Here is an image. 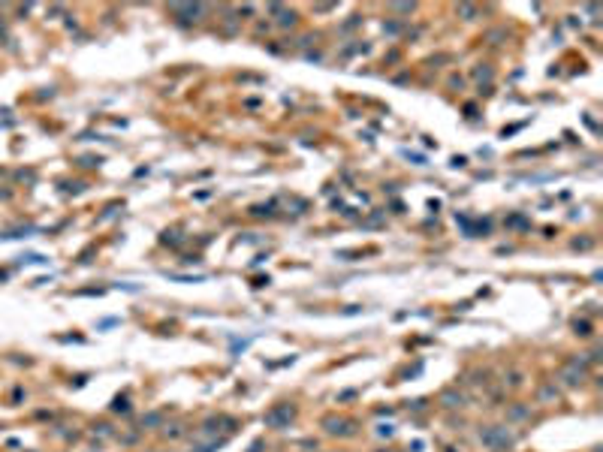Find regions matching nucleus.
I'll list each match as a JSON object with an SVG mask.
<instances>
[{"instance_id": "f257e3e1", "label": "nucleus", "mask_w": 603, "mask_h": 452, "mask_svg": "<svg viewBox=\"0 0 603 452\" xmlns=\"http://www.w3.org/2000/svg\"><path fill=\"white\" fill-rule=\"evenodd\" d=\"M480 443L488 452H507V449H513L516 437H513V431H507V425H485V428H480Z\"/></svg>"}, {"instance_id": "f03ea898", "label": "nucleus", "mask_w": 603, "mask_h": 452, "mask_svg": "<svg viewBox=\"0 0 603 452\" xmlns=\"http://www.w3.org/2000/svg\"><path fill=\"white\" fill-rule=\"evenodd\" d=\"M293 416H296V407L293 404H278V407H272L269 413H266V422L269 428H290V422H293Z\"/></svg>"}, {"instance_id": "7ed1b4c3", "label": "nucleus", "mask_w": 603, "mask_h": 452, "mask_svg": "<svg viewBox=\"0 0 603 452\" xmlns=\"http://www.w3.org/2000/svg\"><path fill=\"white\" fill-rule=\"evenodd\" d=\"M323 428L332 437H350V434H356V422L347 419V416H323Z\"/></svg>"}, {"instance_id": "20e7f679", "label": "nucleus", "mask_w": 603, "mask_h": 452, "mask_svg": "<svg viewBox=\"0 0 603 452\" xmlns=\"http://www.w3.org/2000/svg\"><path fill=\"white\" fill-rule=\"evenodd\" d=\"M440 404H443V407H465V395L456 392V389H446V392L440 395Z\"/></svg>"}, {"instance_id": "39448f33", "label": "nucleus", "mask_w": 603, "mask_h": 452, "mask_svg": "<svg viewBox=\"0 0 603 452\" xmlns=\"http://www.w3.org/2000/svg\"><path fill=\"white\" fill-rule=\"evenodd\" d=\"M528 416H531V407H528V404H513V407L507 410V419H510V422H522V419H528Z\"/></svg>"}, {"instance_id": "423d86ee", "label": "nucleus", "mask_w": 603, "mask_h": 452, "mask_svg": "<svg viewBox=\"0 0 603 452\" xmlns=\"http://www.w3.org/2000/svg\"><path fill=\"white\" fill-rule=\"evenodd\" d=\"M561 377H564V383H567V386H579V383H582V377H585V371H576V368L567 365V368L561 371Z\"/></svg>"}, {"instance_id": "0eeeda50", "label": "nucleus", "mask_w": 603, "mask_h": 452, "mask_svg": "<svg viewBox=\"0 0 603 452\" xmlns=\"http://www.w3.org/2000/svg\"><path fill=\"white\" fill-rule=\"evenodd\" d=\"M278 12H281V18H278L281 27H296V24H299V15H296L293 9H290V12H287V9H278Z\"/></svg>"}, {"instance_id": "6e6552de", "label": "nucleus", "mask_w": 603, "mask_h": 452, "mask_svg": "<svg viewBox=\"0 0 603 452\" xmlns=\"http://www.w3.org/2000/svg\"><path fill=\"white\" fill-rule=\"evenodd\" d=\"M160 428H163V437H166V440L184 437V425H181V422H175V425H160Z\"/></svg>"}, {"instance_id": "1a4fd4ad", "label": "nucleus", "mask_w": 603, "mask_h": 452, "mask_svg": "<svg viewBox=\"0 0 603 452\" xmlns=\"http://www.w3.org/2000/svg\"><path fill=\"white\" fill-rule=\"evenodd\" d=\"M163 425V413H148V416H142V428H157Z\"/></svg>"}, {"instance_id": "9d476101", "label": "nucleus", "mask_w": 603, "mask_h": 452, "mask_svg": "<svg viewBox=\"0 0 603 452\" xmlns=\"http://www.w3.org/2000/svg\"><path fill=\"white\" fill-rule=\"evenodd\" d=\"M175 12H184V15H193V21H199V15L205 12V6H172Z\"/></svg>"}, {"instance_id": "9b49d317", "label": "nucleus", "mask_w": 603, "mask_h": 452, "mask_svg": "<svg viewBox=\"0 0 603 452\" xmlns=\"http://www.w3.org/2000/svg\"><path fill=\"white\" fill-rule=\"evenodd\" d=\"M573 332L579 335V338H588L591 335V323H585V320H576L573 323Z\"/></svg>"}, {"instance_id": "f8f14e48", "label": "nucleus", "mask_w": 603, "mask_h": 452, "mask_svg": "<svg viewBox=\"0 0 603 452\" xmlns=\"http://www.w3.org/2000/svg\"><path fill=\"white\" fill-rule=\"evenodd\" d=\"M160 241H163V244H181V241H184V238H181V235H178V232H175V229H172V232H169V229H166V232H163V238H160Z\"/></svg>"}, {"instance_id": "ddd939ff", "label": "nucleus", "mask_w": 603, "mask_h": 452, "mask_svg": "<svg viewBox=\"0 0 603 452\" xmlns=\"http://www.w3.org/2000/svg\"><path fill=\"white\" fill-rule=\"evenodd\" d=\"M474 79H480V82L485 79V82H488V79H492V69H488L485 63H482V66H477V69H474Z\"/></svg>"}, {"instance_id": "4468645a", "label": "nucleus", "mask_w": 603, "mask_h": 452, "mask_svg": "<svg viewBox=\"0 0 603 452\" xmlns=\"http://www.w3.org/2000/svg\"><path fill=\"white\" fill-rule=\"evenodd\" d=\"M456 12H459V15H465V21H471V18H474V15H477V9H474V6H468V3H462V6H456Z\"/></svg>"}, {"instance_id": "2eb2a0df", "label": "nucleus", "mask_w": 603, "mask_h": 452, "mask_svg": "<svg viewBox=\"0 0 603 452\" xmlns=\"http://www.w3.org/2000/svg\"><path fill=\"white\" fill-rule=\"evenodd\" d=\"M507 386H510V389H519V386H522V374H519V371H513V374L507 377Z\"/></svg>"}, {"instance_id": "dca6fc26", "label": "nucleus", "mask_w": 603, "mask_h": 452, "mask_svg": "<svg viewBox=\"0 0 603 452\" xmlns=\"http://www.w3.org/2000/svg\"><path fill=\"white\" fill-rule=\"evenodd\" d=\"M112 410H115V413H127V410H130L127 398H115V404H112Z\"/></svg>"}, {"instance_id": "f3484780", "label": "nucleus", "mask_w": 603, "mask_h": 452, "mask_svg": "<svg viewBox=\"0 0 603 452\" xmlns=\"http://www.w3.org/2000/svg\"><path fill=\"white\" fill-rule=\"evenodd\" d=\"M549 398H558V389H555V386H546V389L540 392V401H549Z\"/></svg>"}, {"instance_id": "a211bd4d", "label": "nucleus", "mask_w": 603, "mask_h": 452, "mask_svg": "<svg viewBox=\"0 0 603 452\" xmlns=\"http://www.w3.org/2000/svg\"><path fill=\"white\" fill-rule=\"evenodd\" d=\"M591 244H594V241H591V238H582V241H579V238H576V241H573V247H576V250H588V247H591Z\"/></svg>"}, {"instance_id": "6ab92c4d", "label": "nucleus", "mask_w": 603, "mask_h": 452, "mask_svg": "<svg viewBox=\"0 0 603 452\" xmlns=\"http://www.w3.org/2000/svg\"><path fill=\"white\" fill-rule=\"evenodd\" d=\"M395 9H398V12H413V9H417V6H413V3H398Z\"/></svg>"}, {"instance_id": "aec40b11", "label": "nucleus", "mask_w": 603, "mask_h": 452, "mask_svg": "<svg viewBox=\"0 0 603 452\" xmlns=\"http://www.w3.org/2000/svg\"><path fill=\"white\" fill-rule=\"evenodd\" d=\"M82 163H85V166H100V163H103V160H100V157H85V160H82Z\"/></svg>"}, {"instance_id": "412c9836", "label": "nucleus", "mask_w": 603, "mask_h": 452, "mask_svg": "<svg viewBox=\"0 0 603 452\" xmlns=\"http://www.w3.org/2000/svg\"><path fill=\"white\" fill-rule=\"evenodd\" d=\"M151 452H160V449H151Z\"/></svg>"}, {"instance_id": "4be33fe9", "label": "nucleus", "mask_w": 603, "mask_h": 452, "mask_svg": "<svg viewBox=\"0 0 603 452\" xmlns=\"http://www.w3.org/2000/svg\"><path fill=\"white\" fill-rule=\"evenodd\" d=\"M0 175H3V169H0Z\"/></svg>"}]
</instances>
